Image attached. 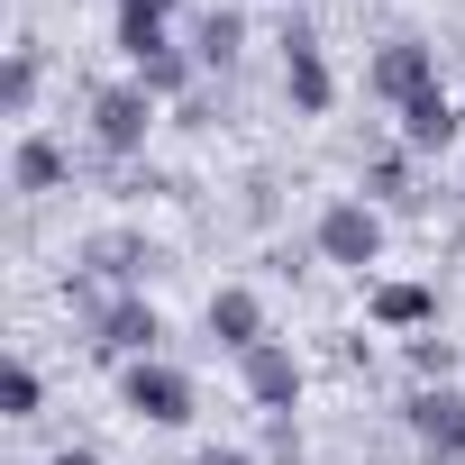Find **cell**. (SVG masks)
Wrapping results in <instances>:
<instances>
[{
	"mask_svg": "<svg viewBox=\"0 0 465 465\" xmlns=\"http://www.w3.org/2000/svg\"><path fill=\"white\" fill-rule=\"evenodd\" d=\"M311 247H320V265H338V274H374V265H383V210H374L365 192L329 201L320 228H311Z\"/></svg>",
	"mask_w": 465,
	"mask_h": 465,
	"instance_id": "6da1fadb",
	"label": "cell"
},
{
	"mask_svg": "<svg viewBox=\"0 0 465 465\" xmlns=\"http://www.w3.org/2000/svg\"><path fill=\"white\" fill-rule=\"evenodd\" d=\"M119 401H128V420H146V429H183V420L201 411V383H192L183 365L146 356V365H119Z\"/></svg>",
	"mask_w": 465,
	"mask_h": 465,
	"instance_id": "7a4b0ae2",
	"label": "cell"
},
{
	"mask_svg": "<svg viewBox=\"0 0 465 465\" xmlns=\"http://www.w3.org/2000/svg\"><path fill=\"white\" fill-rule=\"evenodd\" d=\"M146 128H155V92H146L137 74L92 92V146H101V155H119V164L146 155Z\"/></svg>",
	"mask_w": 465,
	"mask_h": 465,
	"instance_id": "3957f363",
	"label": "cell"
},
{
	"mask_svg": "<svg viewBox=\"0 0 465 465\" xmlns=\"http://www.w3.org/2000/svg\"><path fill=\"white\" fill-rule=\"evenodd\" d=\"M401 420H411L429 465H465V383H420L401 401Z\"/></svg>",
	"mask_w": 465,
	"mask_h": 465,
	"instance_id": "277c9868",
	"label": "cell"
},
{
	"mask_svg": "<svg viewBox=\"0 0 465 465\" xmlns=\"http://www.w3.org/2000/svg\"><path fill=\"white\" fill-rule=\"evenodd\" d=\"M302 383H311V374H302V356H292L283 338H265V347L238 356V392H247L265 420H292V411H302Z\"/></svg>",
	"mask_w": 465,
	"mask_h": 465,
	"instance_id": "5b68a950",
	"label": "cell"
},
{
	"mask_svg": "<svg viewBox=\"0 0 465 465\" xmlns=\"http://www.w3.org/2000/svg\"><path fill=\"white\" fill-rule=\"evenodd\" d=\"M155 338H164V320H155V302H146V292H110V302L92 311V347H101V356H119V365H146V356H155Z\"/></svg>",
	"mask_w": 465,
	"mask_h": 465,
	"instance_id": "8992f818",
	"label": "cell"
},
{
	"mask_svg": "<svg viewBox=\"0 0 465 465\" xmlns=\"http://www.w3.org/2000/svg\"><path fill=\"white\" fill-rule=\"evenodd\" d=\"M365 92H374L383 110H411L420 92H438V55H429L420 37H392V46H374V64H365Z\"/></svg>",
	"mask_w": 465,
	"mask_h": 465,
	"instance_id": "52a82bcc",
	"label": "cell"
},
{
	"mask_svg": "<svg viewBox=\"0 0 465 465\" xmlns=\"http://www.w3.org/2000/svg\"><path fill=\"white\" fill-rule=\"evenodd\" d=\"M283 101L302 119H329L338 110V74H329V55H320L311 28H283Z\"/></svg>",
	"mask_w": 465,
	"mask_h": 465,
	"instance_id": "ba28073f",
	"label": "cell"
},
{
	"mask_svg": "<svg viewBox=\"0 0 465 465\" xmlns=\"http://www.w3.org/2000/svg\"><path fill=\"white\" fill-rule=\"evenodd\" d=\"M201 320H210V338H219L228 356H247V347H265V302H256L247 283H219Z\"/></svg>",
	"mask_w": 465,
	"mask_h": 465,
	"instance_id": "9c48e42d",
	"label": "cell"
},
{
	"mask_svg": "<svg viewBox=\"0 0 465 465\" xmlns=\"http://www.w3.org/2000/svg\"><path fill=\"white\" fill-rule=\"evenodd\" d=\"M110 10H119V55H128L137 74H146L155 55H173V37H164V28H173V0H110Z\"/></svg>",
	"mask_w": 465,
	"mask_h": 465,
	"instance_id": "30bf717a",
	"label": "cell"
},
{
	"mask_svg": "<svg viewBox=\"0 0 465 465\" xmlns=\"http://www.w3.org/2000/svg\"><path fill=\"white\" fill-rule=\"evenodd\" d=\"M392 119H401V155H447V146H456V128H465L447 92H420V101H411V110H392Z\"/></svg>",
	"mask_w": 465,
	"mask_h": 465,
	"instance_id": "8fae6325",
	"label": "cell"
},
{
	"mask_svg": "<svg viewBox=\"0 0 465 465\" xmlns=\"http://www.w3.org/2000/svg\"><path fill=\"white\" fill-rule=\"evenodd\" d=\"M365 311H374V329H401V338L438 329V292H429V283H374Z\"/></svg>",
	"mask_w": 465,
	"mask_h": 465,
	"instance_id": "7c38bea8",
	"label": "cell"
},
{
	"mask_svg": "<svg viewBox=\"0 0 465 465\" xmlns=\"http://www.w3.org/2000/svg\"><path fill=\"white\" fill-rule=\"evenodd\" d=\"M10 183H19L28 201H37V192H55V183H64V146L28 128V137H19V155H10Z\"/></svg>",
	"mask_w": 465,
	"mask_h": 465,
	"instance_id": "4fadbf2b",
	"label": "cell"
},
{
	"mask_svg": "<svg viewBox=\"0 0 465 465\" xmlns=\"http://www.w3.org/2000/svg\"><path fill=\"white\" fill-rule=\"evenodd\" d=\"M37 83H46V55L19 37V46H10V64H0V110L28 119V110H37Z\"/></svg>",
	"mask_w": 465,
	"mask_h": 465,
	"instance_id": "5bb4252c",
	"label": "cell"
},
{
	"mask_svg": "<svg viewBox=\"0 0 465 465\" xmlns=\"http://www.w3.org/2000/svg\"><path fill=\"white\" fill-rule=\"evenodd\" d=\"M0 411H10V420H37L46 411V374L28 356H10V374H0Z\"/></svg>",
	"mask_w": 465,
	"mask_h": 465,
	"instance_id": "9a60e30c",
	"label": "cell"
},
{
	"mask_svg": "<svg viewBox=\"0 0 465 465\" xmlns=\"http://www.w3.org/2000/svg\"><path fill=\"white\" fill-rule=\"evenodd\" d=\"M192 37H201V46H192L201 64H238V46H247V28H238V10H210V19L192 28Z\"/></svg>",
	"mask_w": 465,
	"mask_h": 465,
	"instance_id": "2e32d148",
	"label": "cell"
},
{
	"mask_svg": "<svg viewBox=\"0 0 465 465\" xmlns=\"http://www.w3.org/2000/svg\"><path fill=\"white\" fill-rule=\"evenodd\" d=\"M137 83H146V92H155V101H173V92H183V83H192V55H155V64H146V74H137Z\"/></svg>",
	"mask_w": 465,
	"mask_h": 465,
	"instance_id": "e0dca14e",
	"label": "cell"
},
{
	"mask_svg": "<svg viewBox=\"0 0 465 465\" xmlns=\"http://www.w3.org/2000/svg\"><path fill=\"white\" fill-rule=\"evenodd\" d=\"M411 374H420V383H447V338H438V329L411 338Z\"/></svg>",
	"mask_w": 465,
	"mask_h": 465,
	"instance_id": "ac0fdd59",
	"label": "cell"
},
{
	"mask_svg": "<svg viewBox=\"0 0 465 465\" xmlns=\"http://www.w3.org/2000/svg\"><path fill=\"white\" fill-rule=\"evenodd\" d=\"M265 465H302V420H265Z\"/></svg>",
	"mask_w": 465,
	"mask_h": 465,
	"instance_id": "d6986e66",
	"label": "cell"
},
{
	"mask_svg": "<svg viewBox=\"0 0 465 465\" xmlns=\"http://www.w3.org/2000/svg\"><path fill=\"white\" fill-rule=\"evenodd\" d=\"M365 201H374V210H383V201H411V173H401V155H383V164H374V192H365Z\"/></svg>",
	"mask_w": 465,
	"mask_h": 465,
	"instance_id": "ffe728a7",
	"label": "cell"
},
{
	"mask_svg": "<svg viewBox=\"0 0 465 465\" xmlns=\"http://www.w3.org/2000/svg\"><path fill=\"white\" fill-rule=\"evenodd\" d=\"M192 465H256V456H247V447H201Z\"/></svg>",
	"mask_w": 465,
	"mask_h": 465,
	"instance_id": "44dd1931",
	"label": "cell"
},
{
	"mask_svg": "<svg viewBox=\"0 0 465 465\" xmlns=\"http://www.w3.org/2000/svg\"><path fill=\"white\" fill-rule=\"evenodd\" d=\"M55 465H101V456H92V447H64V456H55Z\"/></svg>",
	"mask_w": 465,
	"mask_h": 465,
	"instance_id": "7402d4cb",
	"label": "cell"
}]
</instances>
